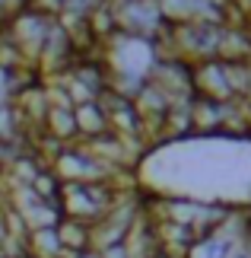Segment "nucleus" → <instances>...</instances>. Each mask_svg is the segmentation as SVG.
<instances>
[{"instance_id":"nucleus-2","label":"nucleus","mask_w":251,"mask_h":258,"mask_svg":"<svg viewBox=\"0 0 251 258\" xmlns=\"http://www.w3.org/2000/svg\"><path fill=\"white\" fill-rule=\"evenodd\" d=\"M248 26H251V16H248Z\"/></svg>"},{"instance_id":"nucleus-1","label":"nucleus","mask_w":251,"mask_h":258,"mask_svg":"<svg viewBox=\"0 0 251 258\" xmlns=\"http://www.w3.org/2000/svg\"><path fill=\"white\" fill-rule=\"evenodd\" d=\"M242 102H245V108L251 112V77H248V89H245V96H242Z\"/></svg>"}]
</instances>
